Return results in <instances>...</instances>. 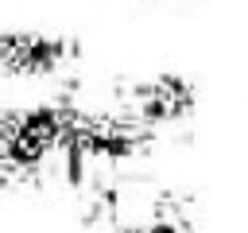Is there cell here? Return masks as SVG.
Instances as JSON below:
<instances>
[{
  "label": "cell",
  "mask_w": 248,
  "mask_h": 233,
  "mask_svg": "<svg viewBox=\"0 0 248 233\" xmlns=\"http://www.w3.org/2000/svg\"><path fill=\"white\" fill-rule=\"evenodd\" d=\"M62 136V113L54 105L27 109L4 124V163L8 171H31Z\"/></svg>",
  "instance_id": "6da1fadb"
},
{
  "label": "cell",
  "mask_w": 248,
  "mask_h": 233,
  "mask_svg": "<svg viewBox=\"0 0 248 233\" xmlns=\"http://www.w3.org/2000/svg\"><path fill=\"white\" fill-rule=\"evenodd\" d=\"M78 47L54 35H8L4 39V62L19 74H50L74 54Z\"/></svg>",
  "instance_id": "7a4b0ae2"
},
{
  "label": "cell",
  "mask_w": 248,
  "mask_h": 233,
  "mask_svg": "<svg viewBox=\"0 0 248 233\" xmlns=\"http://www.w3.org/2000/svg\"><path fill=\"white\" fill-rule=\"evenodd\" d=\"M190 105H194V93H190V85H186L182 78H174V74H163V78H155V82H147V85L136 89V113H140V120H147V124H155V120H174V116H182Z\"/></svg>",
  "instance_id": "3957f363"
},
{
  "label": "cell",
  "mask_w": 248,
  "mask_h": 233,
  "mask_svg": "<svg viewBox=\"0 0 248 233\" xmlns=\"http://www.w3.org/2000/svg\"><path fill=\"white\" fill-rule=\"evenodd\" d=\"M136 233H190V229H186L182 217H155L151 214L143 225H136Z\"/></svg>",
  "instance_id": "277c9868"
}]
</instances>
